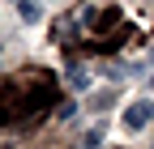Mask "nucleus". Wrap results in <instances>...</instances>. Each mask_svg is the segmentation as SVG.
Returning <instances> with one entry per match:
<instances>
[{"label":"nucleus","instance_id":"f257e3e1","mask_svg":"<svg viewBox=\"0 0 154 149\" xmlns=\"http://www.w3.org/2000/svg\"><path fill=\"white\" fill-rule=\"evenodd\" d=\"M150 119H154V102H133V107L124 111V124L133 128V132H137V128H146Z\"/></svg>","mask_w":154,"mask_h":149},{"label":"nucleus","instance_id":"f03ea898","mask_svg":"<svg viewBox=\"0 0 154 149\" xmlns=\"http://www.w3.org/2000/svg\"><path fill=\"white\" fill-rule=\"evenodd\" d=\"M22 17H26V22H38V4H34V0H22Z\"/></svg>","mask_w":154,"mask_h":149}]
</instances>
